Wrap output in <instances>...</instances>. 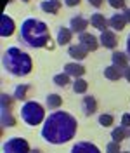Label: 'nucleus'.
Listing matches in <instances>:
<instances>
[{
  "instance_id": "35",
  "label": "nucleus",
  "mask_w": 130,
  "mask_h": 153,
  "mask_svg": "<svg viewBox=\"0 0 130 153\" xmlns=\"http://www.w3.org/2000/svg\"><path fill=\"white\" fill-rule=\"evenodd\" d=\"M21 2H30V0H21Z\"/></svg>"
},
{
  "instance_id": "22",
  "label": "nucleus",
  "mask_w": 130,
  "mask_h": 153,
  "mask_svg": "<svg viewBox=\"0 0 130 153\" xmlns=\"http://www.w3.org/2000/svg\"><path fill=\"white\" fill-rule=\"evenodd\" d=\"M28 92H30V84H19V85H16V89H14V99L24 101L26 96H28Z\"/></svg>"
},
{
  "instance_id": "8",
  "label": "nucleus",
  "mask_w": 130,
  "mask_h": 153,
  "mask_svg": "<svg viewBox=\"0 0 130 153\" xmlns=\"http://www.w3.org/2000/svg\"><path fill=\"white\" fill-rule=\"evenodd\" d=\"M85 66L83 65H80L78 61H75V63H66L64 65V73H68L69 76H75V78H82L85 75Z\"/></svg>"
},
{
  "instance_id": "27",
  "label": "nucleus",
  "mask_w": 130,
  "mask_h": 153,
  "mask_svg": "<svg viewBox=\"0 0 130 153\" xmlns=\"http://www.w3.org/2000/svg\"><path fill=\"white\" fill-rule=\"evenodd\" d=\"M108 2H109V5H111L113 9H127L125 0H108Z\"/></svg>"
},
{
  "instance_id": "18",
  "label": "nucleus",
  "mask_w": 130,
  "mask_h": 153,
  "mask_svg": "<svg viewBox=\"0 0 130 153\" xmlns=\"http://www.w3.org/2000/svg\"><path fill=\"white\" fill-rule=\"evenodd\" d=\"M73 38V31L71 28H66V26H61L57 30V44L59 45H68Z\"/></svg>"
},
{
  "instance_id": "12",
  "label": "nucleus",
  "mask_w": 130,
  "mask_h": 153,
  "mask_svg": "<svg viewBox=\"0 0 130 153\" xmlns=\"http://www.w3.org/2000/svg\"><path fill=\"white\" fill-rule=\"evenodd\" d=\"M82 110H83L85 117H92L97 111V101L94 96H85L82 99Z\"/></svg>"
},
{
  "instance_id": "7",
  "label": "nucleus",
  "mask_w": 130,
  "mask_h": 153,
  "mask_svg": "<svg viewBox=\"0 0 130 153\" xmlns=\"http://www.w3.org/2000/svg\"><path fill=\"white\" fill-rule=\"evenodd\" d=\"M99 42H101L102 47H106V49H114L116 45H118V38H116V35H114V31H111V30H104V31H101Z\"/></svg>"
},
{
  "instance_id": "14",
  "label": "nucleus",
  "mask_w": 130,
  "mask_h": 153,
  "mask_svg": "<svg viewBox=\"0 0 130 153\" xmlns=\"http://www.w3.org/2000/svg\"><path fill=\"white\" fill-rule=\"evenodd\" d=\"M68 54H69V57H73L75 61H82V59H85V57H87L89 51H87L82 44H75V45H69V49H68Z\"/></svg>"
},
{
  "instance_id": "32",
  "label": "nucleus",
  "mask_w": 130,
  "mask_h": 153,
  "mask_svg": "<svg viewBox=\"0 0 130 153\" xmlns=\"http://www.w3.org/2000/svg\"><path fill=\"white\" fill-rule=\"evenodd\" d=\"M127 54L130 57V33H129V37H127Z\"/></svg>"
},
{
  "instance_id": "11",
  "label": "nucleus",
  "mask_w": 130,
  "mask_h": 153,
  "mask_svg": "<svg viewBox=\"0 0 130 153\" xmlns=\"http://www.w3.org/2000/svg\"><path fill=\"white\" fill-rule=\"evenodd\" d=\"M0 33H2V37H10L12 33H14V30H16V25H14V21L10 19V16L7 14H4L2 19H0Z\"/></svg>"
},
{
  "instance_id": "1",
  "label": "nucleus",
  "mask_w": 130,
  "mask_h": 153,
  "mask_svg": "<svg viewBox=\"0 0 130 153\" xmlns=\"http://www.w3.org/2000/svg\"><path fill=\"white\" fill-rule=\"evenodd\" d=\"M78 122L68 111H52L45 118L42 127V137L50 144H64L71 141L76 134Z\"/></svg>"
},
{
  "instance_id": "3",
  "label": "nucleus",
  "mask_w": 130,
  "mask_h": 153,
  "mask_svg": "<svg viewBox=\"0 0 130 153\" xmlns=\"http://www.w3.org/2000/svg\"><path fill=\"white\" fill-rule=\"evenodd\" d=\"M2 65L12 76H26L31 73L33 61L28 52L19 47H9L2 54Z\"/></svg>"
},
{
  "instance_id": "25",
  "label": "nucleus",
  "mask_w": 130,
  "mask_h": 153,
  "mask_svg": "<svg viewBox=\"0 0 130 153\" xmlns=\"http://www.w3.org/2000/svg\"><path fill=\"white\" fill-rule=\"evenodd\" d=\"M97 120H99V124H101L102 127H111V125H113V120H114V118H113V115H111V113H101Z\"/></svg>"
},
{
  "instance_id": "21",
  "label": "nucleus",
  "mask_w": 130,
  "mask_h": 153,
  "mask_svg": "<svg viewBox=\"0 0 130 153\" xmlns=\"http://www.w3.org/2000/svg\"><path fill=\"white\" fill-rule=\"evenodd\" d=\"M45 105H47V108H49V110L57 111V108L63 105V97H61L59 94H49V96H47Z\"/></svg>"
},
{
  "instance_id": "4",
  "label": "nucleus",
  "mask_w": 130,
  "mask_h": 153,
  "mask_svg": "<svg viewBox=\"0 0 130 153\" xmlns=\"http://www.w3.org/2000/svg\"><path fill=\"white\" fill-rule=\"evenodd\" d=\"M21 118L28 125H38L45 122V108L37 101H26L21 108Z\"/></svg>"
},
{
  "instance_id": "23",
  "label": "nucleus",
  "mask_w": 130,
  "mask_h": 153,
  "mask_svg": "<svg viewBox=\"0 0 130 153\" xmlns=\"http://www.w3.org/2000/svg\"><path fill=\"white\" fill-rule=\"evenodd\" d=\"M87 89H89V84L85 82L83 78H76L73 82V92L75 94H85Z\"/></svg>"
},
{
  "instance_id": "36",
  "label": "nucleus",
  "mask_w": 130,
  "mask_h": 153,
  "mask_svg": "<svg viewBox=\"0 0 130 153\" xmlns=\"http://www.w3.org/2000/svg\"><path fill=\"white\" fill-rule=\"evenodd\" d=\"M121 153H130V152H121Z\"/></svg>"
},
{
  "instance_id": "26",
  "label": "nucleus",
  "mask_w": 130,
  "mask_h": 153,
  "mask_svg": "<svg viewBox=\"0 0 130 153\" xmlns=\"http://www.w3.org/2000/svg\"><path fill=\"white\" fill-rule=\"evenodd\" d=\"M106 153H121L120 143H116V141H111V143H108V144H106Z\"/></svg>"
},
{
  "instance_id": "19",
  "label": "nucleus",
  "mask_w": 130,
  "mask_h": 153,
  "mask_svg": "<svg viewBox=\"0 0 130 153\" xmlns=\"http://www.w3.org/2000/svg\"><path fill=\"white\" fill-rule=\"evenodd\" d=\"M129 59H130L129 54H127V52H121V51H114V52H113V56H111L113 65L123 68V70L129 66Z\"/></svg>"
},
{
  "instance_id": "34",
  "label": "nucleus",
  "mask_w": 130,
  "mask_h": 153,
  "mask_svg": "<svg viewBox=\"0 0 130 153\" xmlns=\"http://www.w3.org/2000/svg\"><path fill=\"white\" fill-rule=\"evenodd\" d=\"M30 153H42V152H40V150H38V148H37V150H31V152H30Z\"/></svg>"
},
{
  "instance_id": "31",
  "label": "nucleus",
  "mask_w": 130,
  "mask_h": 153,
  "mask_svg": "<svg viewBox=\"0 0 130 153\" xmlns=\"http://www.w3.org/2000/svg\"><path fill=\"white\" fill-rule=\"evenodd\" d=\"M123 76H125V78L130 82V66H127L125 70H123Z\"/></svg>"
},
{
  "instance_id": "24",
  "label": "nucleus",
  "mask_w": 130,
  "mask_h": 153,
  "mask_svg": "<svg viewBox=\"0 0 130 153\" xmlns=\"http://www.w3.org/2000/svg\"><path fill=\"white\" fill-rule=\"evenodd\" d=\"M71 76L68 75V73H57L56 76H54V84L56 85H59V87H66V85H69V80Z\"/></svg>"
},
{
  "instance_id": "28",
  "label": "nucleus",
  "mask_w": 130,
  "mask_h": 153,
  "mask_svg": "<svg viewBox=\"0 0 130 153\" xmlns=\"http://www.w3.org/2000/svg\"><path fill=\"white\" fill-rule=\"evenodd\" d=\"M123 127H127V129H130V113H125L123 117H121V124Z\"/></svg>"
},
{
  "instance_id": "33",
  "label": "nucleus",
  "mask_w": 130,
  "mask_h": 153,
  "mask_svg": "<svg viewBox=\"0 0 130 153\" xmlns=\"http://www.w3.org/2000/svg\"><path fill=\"white\" fill-rule=\"evenodd\" d=\"M123 14H125V18H127V21L130 23V9H125V12H123Z\"/></svg>"
},
{
  "instance_id": "20",
  "label": "nucleus",
  "mask_w": 130,
  "mask_h": 153,
  "mask_svg": "<svg viewBox=\"0 0 130 153\" xmlns=\"http://www.w3.org/2000/svg\"><path fill=\"white\" fill-rule=\"evenodd\" d=\"M111 137H113V141H116V143H123V141L129 137V131H127V127H123V125L114 127L113 132H111Z\"/></svg>"
},
{
  "instance_id": "2",
  "label": "nucleus",
  "mask_w": 130,
  "mask_h": 153,
  "mask_svg": "<svg viewBox=\"0 0 130 153\" xmlns=\"http://www.w3.org/2000/svg\"><path fill=\"white\" fill-rule=\"evenodd\" d=\"M50 40V31L44 21L28 18L23 21L19 30V42H23L30 49H44Z\"/></svg>"
},
{
  "instance_id": "10",
  "label": "nucleus",
  "mask_w": 130,
  "mask_h": 153,
  "mask_svg": "<svg viewBox=\"0 0 130 153\" xmlns=\"http://www.w3.org/2000/svg\"><path fill=\"white\" fill-rule=\"evenodd\" d=\"M71 153H101V150H99L94 143H89V141H80V143L73 144Z\"/></svg>"
},
{
  "instance_id": "17",
  "label": "nucleus",
  "mask_w": 130,
  "mask_h": 153,
  "mask_svg": "<svg viewBox=\"0 0 130 153\" xmlns=\"http://www.w3.org/2000/svg\"><path fill=\"white\" fill-rule=\"evenodd\" d=\"M104 76H106L108 80L116 82V80H120L121 76H123V68L116 66V65H111V66L104 68Z\"/></svg>"
},
{
  "instance_id": "15",
  "label": "nucleus",
  "mask_w": 130,
  "mask_h": 153,
  "mask_svg": "<svg viewBox=\"0 0 130 153\" xmlns=\"http://www.w3.org/2000/svg\"><path fill=\"white\" fill-rule=\"evenodd\" d=\"M90 23H92V26L95 30H101V31L108 30V26H109V19H106V16H104V14H101V12H95V14H92Z\"/></svg>"
},
{
  "instance_id": "30",
  "label": "nucleus",
  "mask_w": 130,
  "mask_h": 153,
  "mask_svg": "<svg viewBox=\"0 0 130 153\" xmlns=\"http://www.w3.org/2000/svg\"><path fill=\"white\" fill-rule=\"evenodd\" d=\"M64 2H66V5H68V7H76L82 0H64Z\"/></svg>"
},
{
  "instance_id": "16",
  "label": "nucleus",
  "mask_w": 130,
  "mask_h": 153,
  "mask_svg": "<svg viewBox=\"0 0 130 153\" xmlns=\"http://www.w3.org/2000/svg\"><path fill=\"white\" fill-rule=\"evenodd\" d=\"M127 23H129V21H127V18H125V14H121V12L113 14L111 18H109V26H111L113 30H116V31H121V30L125 28Z\"/></svg>"
},
{
  "instance_id": "13",
  "label": "nucleus",
  "mask_w": 130,
  "mask_h": 153,
  "mask_svg": "<svg viewBox=\"0 0 130 153\" xmlns=\"http://www.w3.org/2000/svg\"><path fill=\"white\" fill-rule=\"evenodd\" d=\"M61 0H44V2H40V9L47 12V14H57L59 10H61Z\"/></svg>"
},
{
  "instance_id": "6",
  "label": "nucleus",
  "mask_w": 130,
  "mask_h": 153,
  "mask_svg": "<svg viewBox=\"0 0 130 153\" xmlns=\"http://www.w3.org/2000/svg\"><path fill=\"white\" fill-rule=\"evenodd\" d=\"M78 44H82L89 52H94V51H97L99 45H101V42H99V38L94 37L92 33H82V35H78Z\"/></svg>"
},
{
  "instance_id": "29",
  "label": "nucleus",
  "mask_w": 130,
  "mask_h": 153,
  "mask_svg": "<svg viewBox=\"0 0 130 153\" xmlns=\"http://www.w3.org/2000/svg\"><path fill=\"white\" fill-rule=\"evenodd\" d=\"M87 2H89L92 7H97V9H99V7L102 5V2H104V0H87Z\"/></svg>"
},
{
  "instance_id": "5",
  "label": "nucleus",
  "mask_w": 130,
  "mask_h": 153,
  "mask_svg": "<svg viewBox=\"0 0 130 153\" xmlns=\"http://www.w3.org/2000/svg\"><path fill=\"white\" fill-rule=\"evenodd\" d=\"M2 152L4 153H30L31 148H30V143L24 137H9L4 143Z\"/></svg>"
},
{
  "instance_id": "37",
  "label": "nucleus",
  "mask_w": 130,
  "mask_h": 153,
  "mask_svg": "<svg viewBox=\"0 0 130 153\" xmlns=\"http://www.w3.org/2000/svg\"><path fill=\"white\" fill-rule=\"evenodd\" d=\"M129 136H130V129H129Z\"/></svg>"
},
{
  "instance_id": "9",
  "label": "nucleus",
  "mask_w": 130,
  "mask_h": 153,
  "mask_svg": "<svg viewBox=\"0 0 130 153\" xmlns=\"http://www.w3.org/2000/svg\"><path fill=\"white\" fill-rule=\"evenodd\" d=\"M87 26H89V21H87L83 16H73L71 21H69V28H71V31L78 33V35L85 33Z\"/></svg>"
}]
</instances>
